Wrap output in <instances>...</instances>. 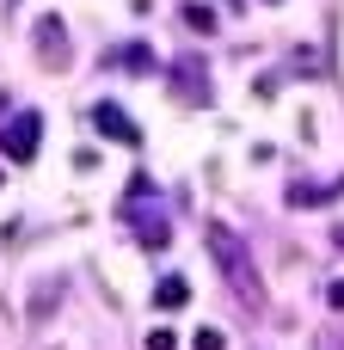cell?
<instances>
[{
	"instance_id": "obj_1",
	"label": "cell",
	"mask_w": 344,
	"mask_h": 350,
	"mask_svg": "<svg viewBox=\"0 0 344 350\" xmlns=\"http://www.w3.org/2000/svg\"><path fill=\"white\" fill-rule=\"evenodd\" d=\"M209 258L222 265V277H228V289L234 295H246V301H259V271H252V252L240 246V234L234 228H222V221H209Z\"/></svg>"
},
{
	"instance_id": "obj_2",
	"label": "cell",
	"mask_w": 344,
	"mask_h": 350,
	"mask_svg": "<svg viewBox=\"0 0 344 350\" xmlns=\"http://www.w3.org/2000/svg\"><path fill=\"white\" fill-rule=\"evenodd\" d=\"M37 148H43V117H37V111H12V117L0 123V154H6L12 166H31Z\"/></svg>"
},
{
	"instance_id": "obj_3",
	"label": "cell",
	"mask_w": 344,
	"mask_h": 350,
	"mask_svg": "<svg viewBox=\"0 0 344 350\" xmlns=\"http://www.w3.org/2000/svg\"><path fill=\"white\" fill-rule=\"evenodd\" d=\"M92 129H98L105 142H117V148H142V129H135V117H129L117 98H98V105H92Z\"/></svg>"
},
{
	"instance_id": "obj_4",
	"label": "cell",
	"mask_w": 344,
	"mask_h": 350,
	"mask_svg": "<svg viewBox=\"0 0 344 350\" xmlns=\"http://www.w3.org/2000/svg\"><path fill=\"white\" fill-rule=\"evenodd\" d=\"M172 80H178L172 92H178L185 105H209V68H203L197 55H178V62H172Z\"/></svg>"
},
{
	"instance_id": "obj_5",
	"label": "cell",
	"mask_w": 344,
	"mask_h": 350,
	"mask_svg": "<svg viewBox=\"0 0 344 350\" xmlns=\"http://www.w3.org/2000/svg\"><path fill=\"white\" fill-rule=\"evenodd\" d=\"M37 55L43 62H68V31H62V18H37Z\"/></svg>"
},
{
	"instance_id": "obj_6",
	"label": "cell",
	"mask_w": 344,
	"mask_h": 350,
	"mask_svg": "<svg viewBox=\"0 0 344 350\" xmlns=\"http://www.w3.org/2000/svg\"><path fill=\"white\" fill-rule=\"evenodd\" d=\"M344 191V178H326V185H289V209H314V203H332Z\"/></svg>"
},
{
	"instance_id": "obj_7",
	"label": "cell",
	"mask_w": 344,
	"mask_h": 350,
	"mask_svg": "<svg viewBox=\"0 0 344 350\" xmlns=\"http://www.w3.org/2000/svg\"><path fill=\"white\" fill-rule=\"evenodd\" d=\"M185 301H191V283H185V277H160V283H154V308L172 314V308H185Z\"/></svg>"
},
{
	"instance_id": "obj_8",
	"label": "cell",
	"mask_w": 344,
	"mask_h": 350,
	"mask_svg": "<svg viewBox=\"0 0 344 350\" xmlns=\"http://www.w3.org/2000/svg\"><path fill=\"white\" fill-rule=\"evenodd\" d=\"M178 18H185V31H197V37H209V31H215V6H203V0H185V12H178Z\"/></svg>"
},
{
	"instance_id": "obj_9",
	"label": "cell",
	"mask_w": 344,
	"mask_h": 350,
	"mask_svg": "<svg viewBox=\"0 0 344 350\" xmlns=\"http://www.w3.org/2000/svg\"><path fill=\"white\" fill-rule=\"evenodd\" d=\"M117 62H123V68H142V74H154V68H160V55H154L148 43H129V49H117Z\"/></svg>"
},
{
	"instance_id": "obj_10",
	"label": "cell",
	"mask_w": 344,
	"mask_h": 350,
	"mask_svg": "<svg viewBox=\"0 0 344 350\" xmlns=\"http://www.w3.org/2000/svg\"><path fill=\"white\" fill-rule=\"evenodd\" d=\"M191 350H228V338H222V332H215V326H203V332H197V338H191Z\"/></svg>"
},
{
	"instance_id": "obj_11",
	"label": "cell",
	"mask_w": 344,
	"mask_h": 350,
	"mask_svg": "<svg viewBox=\"0 0 344 350\" xmlns=\"http://www.w3.org/2000/svg\"><path fill=\"white\" fill-rule=\"evenodd\" d=\"M148 350H178V338H172L166 326H154V332H148Z\"/></svg>"
},
{
	"instance_id": "obj_12",
	"label": "cell",
	"mask_w": 344,
	"mask_h": 350,
	"mask_svg": "<svg viewBox=\"0 0 344 350\" xmlns=\"http://www.w3.org/2000/svg\"><path fill=\"white\" fill-rule=\"evenodd\" d=\"M326 301H332V308H339V314H344V277H339V283H332V289H326Z\"/></svg>"
},
{
	"instance_id": "obj_13",
	"label": "cell",
	"mask_w": 344,
	"mask_h": 350,
	"mask_svg": "<svg viewBox=\"0 0 344 350\" xmlns=\"http://www.w3.org/2000/svg\"><path fill=\"white\" fill-rule=\"evenodd\" d=\"M320 350H344V338H339V332H332V338H320Z\"/></svg>"
},
{
	"instance_id": "obj_14",
	"label": "cell",
	"mask_w": 344,
	"mask_h": 350,
	"mask_svg": "<svg viewBox=\"0 0 344 350\" xmlns=\"http://www.w3.org/2000/svg\"><path fill=\"white\" fill-rule=\"evenodd\" d=\"M332 246H339V252H344V221H339V228H332Z\"/></svg>"
}]
</instances>
